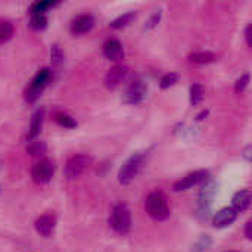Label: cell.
Segmentation results:
<instances>
[{
  "label": "cell",
  "mask_w": 252,
  "mask_h": 252,
  "mask_svg": "<svg viewBox=\"0 0 252 252\" xmlns=\"http://www.w3.org/2000/svg\"><path fill=\"white\" fill-rule=\"evenodd\" d=\"M145 210L148 216L155 221H164L170 217V207H168L167 196L159 190H154L146 196Z\"/></svg>",
  "instance_id": "6da1fadb"
},
{
  "label": "cell",
  "mask_w": 252,
  "mask_h": 252,
  "mask_svg": "<svg viewBox=\"0 0 252 252\" xmlns=\"http://www.w3.org/2000/svg\"><path fill=\"white\" fill-rule=\"evenodd\" d=\"M109 226L118 235H127L131 230V213L126 204H117L109 216Z\"/></svg>",
  "instance_id": "7a4b0ae2"
},
{
  "label": "cell",
  "mask_w": 252,
  "mask_h": 252,
  "mask_svg": "<svg viewBox=\"0 0 252 252\" xmlns=\"http://www.w3.org/2000/svg\"><path fill=\"white\" fill-rule=\"evenodd\" d=\"M145 165V154H134L131 155L120 168L118 171V182L121 185H130L142 171Z\"/></svg>",
  "instance_id": "3957f363"
},
{
  "label": "cell",
  "mask_w": 252,
  "mask_h": 252,
  "mask_svg": "<svg viewBox=\"0 0 252 252\" xmlns=\"http://www.w3.org/2000/svg\"><path fill=\"white\" fill-rule=\"evenodd\" d=\"M50 78H52V71L49 68L40 69L37 72V75L32 78L31 84L25 90V100L28 103H34L41 96V93L46 89V86L50 83Z\"/></svg>",
  "instance_id": "277c9868"
},
{
  "label": "cell",
  "mask_w": 252,
  "mask_h": 252,
  "mask_svg": "<svg viewBox=\"0 0 252 252\" xmlns=\"http://www.w3.org/2000/svg\"><path fill=\"white\" fill-rule=\"evenodd\" d=\"M146 96H148V84L143 80L136 78L127 86L123 94V102L127 105H140L146 99Z\"/></svg>",
  "instance_id": "5b68a950"
},
{
  "label": "cell",
  "mask_w": 252,
  "mask_h": 252,
  "mask_svg": "<svg viewBox=\"0 0 252 252\" xmlns=\"http://www.w3.org/2000/svg\"><path fill=\"white\" fill-rule=\"evenodd\" d=\"M92 164V158L84 154H75L68 158L65 164V176L69 180L78 179Z\"/></svg>",
  "instance_id": "8992f818"
},
{
  "label": "cell",
  "mask_w": 252,
  "mask_h": 252,
  "mask_svg": "<svg viewBox=\"0 0 252 252\" xmlns=\"http://www.w3.org/2000/svg\"><path fill=\"white\" fill-rule=\"evenodd\" d=\"M216 192H217V185L214 183V180H211V177L201 185V190L198 195V205H199V214H205V219L208 217V211L211 208Z\"/></svg>",
  "instance_id": "52a82bcc"
},
{
  "label": "cell",
  "mask_w": 252,
  "mask_h": 252,
  "mask_svg": "<svg viewBox=\"0 0 252 252\" xmlns=\"http://www.w3.org/2000/svg\"><path fill=\"white\" fill-rule=\"evenodd\" d=\"M55 174V165L50 159L43 158L38 162H35L31 168V177L38 185H46L52 180Z\"/></svg>",
  "instance_id": "ba28073f"
},
{
  "label": "cell",
  "mask_w": 252,
  "mask_h": 252,
  "mask_svg": "<svg viewBox=\"0 0 252 252\" xmlns=\"http://www.w3.org/2000/svg\"><path fill=\"white\" fill-rule=\"evenodd\" d=\"M207 179H210V171L208 170H198L193 173L186 174L185 177H182L180 180H177L173 185V190L174 192H183L188 189H192L193 186L202 185Z\"/></svg>",
  "instance_id": "9c48e42d"
},
{
  "label": "cell",
  "mask_w": 252,
  "mask_h": 252,
  "mask_svg": "<svg viewBox=\"0 0 252 252\" xmlns=\"http://www.w3.org/2000/svg\"><path fill=\"white\" fill-rule=\"evenodd\" d=\"M130 74V69L126 66V65H114L108 72H106V77H105V86L111 90L120 87L128 77Z\"/></svg>",
  "instance_id": "30bf717a"
},
{
  "label": "cell",
  "mask_w": 252,
  "mask_h": 252,
  "mask_svg": "<svg viewBox=\"0 0 252 252\" xmlns=\"http://www.w3.org/2000/svg\"><path fill=\"white\" fill-rule=\"evenodd\" d=\"M94 25V19L92 15L89 13H83V15H78L75 16L72 21H71V25H69V30L74 35H81V34H86L89 32Z\"/></svg>",
  "instance_id": "8fae6325"
},
{
  "label": "cell",
  "mask_w": 252,
  "mask_h": 252,
  "mask_svg": "<svg viewBox=\"0 0 252 252\" xmlns=\"http://www.w3.org/2000/svg\"><path fill=\"white\" fill-rule=\"evenodd\" d=\"M103 56L112 62H120L124 59V49L123 44L117 38H109L103 44Z\"/></svg>",
  "instance_id": "7c38bea8"
},
{
  "label": "cell",
  "mask_w": 252,
  "mask_h": 252,
  "mask_svg": "<svg viewBox=\"0 0 252 252\" xmlns=\"http://www.w3.org/2000/svg\"><path fill=\"white\" fill-rule=\"evenodd\" d=\"M34 226H35V230H37L38 235H41L43 238H49V236H52V233L55 232L56 219H55V216H52V214H43V216H40V217L35 220Z\"/></svg>",
  "instance_id": "4fadbf2b"
},
{
  "label": "cell",
  "mask_w": 252,
  "mask_h": 252,
  "mask_svg": "<svg viewBox=\"0 0 252 252\" xmlns=\"http://www.w3.org/2000/svg\"><path fill=\"white\" fill-rule=\"evenodd\" d=\"M238 219V213L232 208V207H226L223 210H220L214 219H213V226L216 229H224L227 226H230L235 220Z\"/></svg>",
  "instance_id": "5bb4252c"
},
{
  "label": "cell",
  "mask_w": 252,
  "mask_h": 252,
  "mask_svg": "<svg viewBox=\"0 0 252 252\" xmlns=\"http://www.w3.org/2000/svg\"><path fill=\"white\" fill-rule=\"evenodd\" d=\"M252 201V193L250 189H244V190H239L235 193L233 199H232V208L239 214L245 210L250 208Z\"/></svg>",
  "instance_id": "9a60e30c"
},
{
  "label": "cell",
  "mask_w": 252,
  "mask_h": 252,
  "mask_svg": "<svg viewBox=\"0 0 252 252\" xmlns=\"http://www.w3.org/2000/svg\"><path fill=\"white\" fill-rule=\"evenodd\" d=\"M43 120H44V109L40 108L32 114L31 124H30V131H28V140H34L40 134L41 127H43Z\"/></svg>",
  "instance_id": "2e32d148"
},
{
  "label": "cell",
  "mask_w": 252,
  "mask_h": 252,
  "mask_svg": "<svg viewBox=\"0 0 252 252\" xmlns=\"http://www.w3.org/2000/svg\"><path fill=\"white\" fill-rule=\"evenodd\" d=\"M217 59V56L213 52H195L189 55V61L192 63H198V65H205V63H211Z\"/></svg>",
  "instance_id": "e0dca14e"
},
{
  "label": "cell",
  "mask_w": 252,
  "mask_h": 252,
  "mask_svg": "<svg viewBox=\"0 0 252 252\" xmlns=\"http://www.w3.org/2000/svg\"><path fill=\"white\" fill-rule=\"evenodd\" d=\"M46 151H47L46 143L41 142V140H37V139L30 140L28 145H27V152H28L31 157H43V155L46 154Z\"/></svg>",
  "instance_id": "ac0fdd59"
},
{
  "label": "cell",
  "mask_w": 252,
  "mask_h": 252,
  "mask_svg": "<svg viewBox=\"0 0 252 252\" xmlns=\"http://www.w3.org/2000/svg\"><path fill=\"white\" fill-rule=\"evenodd\" d=\"M134 18H136V13H134V12H127V13H123L121 16H118L117 19H114V21L109 24V27H111L112 30H120V28H124V27L130 25V24L134 21Z\"/></svg>",
  "instance_id": "d6986e66"
},
{
  "label": "cell",
  "mask_w": 252,
  "mask_h": 252,
  "mask_svg": "<svg viewBox=\"0 0 252 252\" xmlns=\"http://www.w3.org/2000/svg\"><path fill=\"white\" fill-rule=\"evenodd\" d=\"M53 117H55V121H56L61 127H63V128H75V127H77L75 120H74L71 115L65 114V112L58 111V112H55Z\"/></svg>",
  "instance_id": "ffe728a7"
},
{
  "label": "cell",
  "mask_w": 252,
  "mask_h": 252,
  "mask_svg": "<svg viewBox=\"0 0 252 252\" xmlns=\"http://www.w3.org/2000/svg\"><path fill=\"white\" fill-rule=\"evenodd\" d=\"M204 94H205V90H204V86L199 84V83H195L190 86V103L193 106L199 105L204 99Z\"/></svg>",
  "instance_id": "44dd1931"
},
{
  "label": "cell",
  "mask_w": 252,
  "mask_h": 252,
  "mask_svg": "<svg viewBox=\"0 0 252 252\" xmlns=\"http://www.w3.org/2000/svg\"><path fill=\"white\" fill-rule=\"evenodd\" d=\"M13 35V25L9 21L0 19V44L9 41Z\"/></svg>",
  "instance_id": "7402d4cb"
},
{
  "label": "cell",
  "mask_w": 252,
  "mask_h": 252,
  "mask_svg": "<svg viewBox=\"0 0 252 252\" xmlns=\"http://www.w3.org/2000/svg\"><path fill=\"white\" fill-rule=\"evenodd\" d=\"M30 27L32 30H44L47 27V16L46 13H30Z\"/></svg>",
  "instance_id": "603a6c76"
},
{
  "label": "cell",
  "mask_w": 252,
  "mask_h": 252,
  "mask_svg": "<svg viewBox=\"0 0 252 252\" xmlns=\"http://www.w3.org/2000/svg\"><path fill=\"white\" fill-rule=\"evenodd\" d=\"M177 81H179V75H177L176 72H167V74H164V75L161 77V80H159V87H161L162 90H165V89L173 87Z\"/></svg>",
  "instance_id": "cb8c5ba5"
},
{
  "label": "cell",
  "mask_w": 252,
  "mask_h": 252,
  "mask_svg": "<svg viewBox=\"0 0 252 252\" xmlns=\"http://www.w3.org/2000/svg\"><path fill=\"white\" fill-rule=\"evenodd\" d=\"M55 1L46 0V1H35L30 7V13H46V10L52 6H55Z\"/></svg>",
  "instance_id": "d4e9b609"
},
{
  "label": "cell",
  "mask_w": 252,
  "mask_h": 252,
  "mask_svg": "<svg viewBox=\"0 0 252 252\" xmlns=\"http://www.w3.org/2000/svg\"><path fill=\"white\" fill-rule=\"evenodd\" d=\"M50 59H52V63L55 66H59L63 61V52L62 49L58 46V44H53L52 49H50Z\"/></svg>",
  "instance_id": "484cf974"
},
{
  "label": "cell",
  "mask_w": 252,
  "mask_h": 252,
  "mask_svg": "<svg viewBox=\"0 0 252 252\" xmlns=\"http://www.w3.org/2000/svg\"><path fill=\"white\" fill-rule=\"evenodd\" d=\"M211 244H213L211 238H210L208 235H204V236H202V238L195 244V247H193L192 252H204L205 250H208V248L211 247Z\"/></svg>",
  "instance_id": "4316f807"
},
{
  "label": "cell",
  "mask_w": 252,
  "mask_h": 252,
  "mask_svg": "<svg viewBox=\"0 0 252 252\" xmlns=\"http://www.w3.org/2000/svg\"><path fill=\"white\" fill-rule=\"evenodd\" d=\"M161 16H162V10H161V9L155 10V12L151 15V18L146 21V24H145V30L148 31V30H152V28H155V27L158 25V22L161 21Z\"/></svg>",
  "instance_id": "83f0119b"
},
{
  "label": "cell",
  "mask_w": 252,
  "mask_h": 252,
  "mask_svg": "<svg viewBox=\"0 0 252 252\" xmlns=\"http://www.w3.org/2000/svg\"><path fill=\"white\" fill-rule=\"evenodd\" d=\"M248 84H250V74L247 72V74H242V75L236 80V83H235V92H236V93L245 92V89L248 87Z\"/></svg>",
  "instance_id": "f1b7e54d"
},
{
  "label": "cell",
  "mask_w": 252,
  "mask_h": 252,
  "mask_svg": "<svg viewBox=\"0 0 252 252\" xmlns=\"http://www.w3.org/2000/svg\"><path fill=\"white\" fill-rule=\"evenodd\" d=\"M251 32H252V25L251 24H248V27H247V30H245V38H247V44H248L250 47L252 46Z\"/></svg>",
  "instance_id": "f546056e"
},
{
  "label": "cell",
  "mask_w": 252,
  "mask_h": 252,
  "mask_svg": "<svg viewBox=\"0 0 252 252\" xmlns=\"http://www.w3.org/2000/svg\"><path fill=\"white\" fill-rule=\"evenodd\" d=\"M245 236H247V239H252V221H248L247 223V226H245Z\"/></svg>",
  "instance_id": "4dcf8cb0"
},
{
  "label": "cell",
  "mask_w": 252,
  "mask_h": 252,
  "mask_svg": "<svg viewBox=\"0 0 252 252\" xmlns=\"http://www.w3.org/2000/svg\"><path fill=\"white\" fill-rule=\"evenodd\" d=\"M208 115V111H202L198 117H196V120H204V117H207Z\"/></svg>",
  "instance_id": "1f68e13d"
},
{
  "label": "cell",
  "mask_w": 252,
  "mask_h": 252,
  "mask_svg": "<svg viewBox=\"0 0 252 252\" xmlns=\"http://www.w3.org/2000/svg\"><path fill=\"white\" fill-rule=\"evenodd\" d=\"M250 151H251V146H247V148H245V154H244V157H245L248 161H250V154H248Z\"/></svg>",
  "instance_id": "d6a6232c"
},
{
  "label": "cell",
  "mask_w": 252,
  "mask_h": 252,
  "mask_svg": "<svg viewBox=\"0 0 252 252\" xmlns=\"http://www.w3.org/2000/svg\"><path fill=\"white\" fill-rule=\"evenodd\" d=\"M227 252H236V251H227Z\"/></svg>",
  "instance_id": "836d02e7"
}]
</instances>
